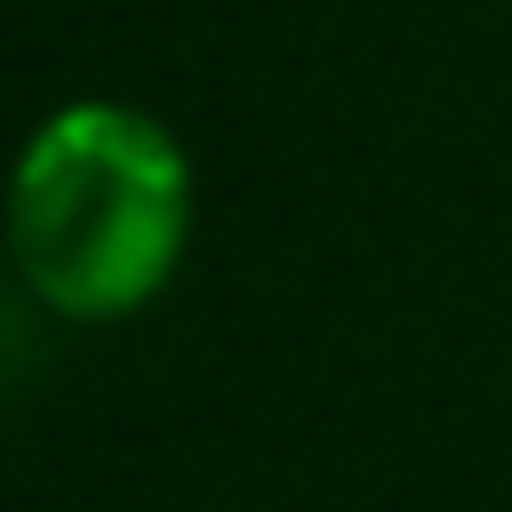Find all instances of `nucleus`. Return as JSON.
Wrapping results in <instances>:
<instances>
[{"mask_svg": "<svg viewBox=\"0 0 512 512\" xmlns=\"http://www.w3.org/2000/svg\"><path fill=\"white\" fill-rule=\"evenodd\" d=\"M0 232L32 304L56 320H128L184 264L192 160L136 104H56L8 168Z\"/></svg>", "mask_w": 512, "mask_h": 512, "instance_id": "1", "label": "nucleus"}]
</instances>
